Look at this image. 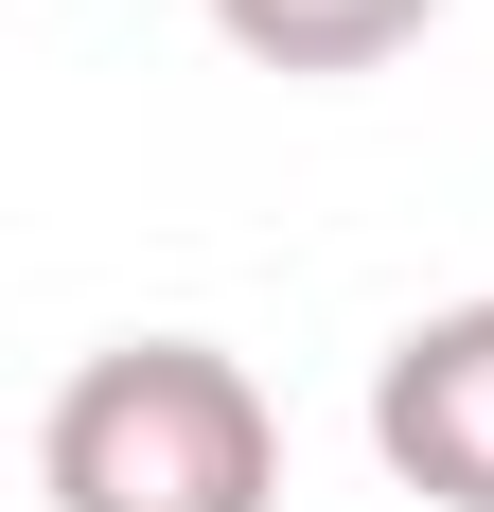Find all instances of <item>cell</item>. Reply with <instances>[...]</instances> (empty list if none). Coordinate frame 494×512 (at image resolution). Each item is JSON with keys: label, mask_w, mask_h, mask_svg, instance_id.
I'll list each match as a JSON object with an SVG mask.
<instances>
[{"label": "cell", "mask_w": 494, "mask_h": 512, "mask_svg": "<svg viewBox=\"0 0 494 512\" xmlns=\"http://www.w3.org/2000/svg\"><path fill=\"white\" fill-rule=\"evenodd\" d=\"M371 460L424 512H494V301H442L371 354Z\"/></svg>", "instance_id": "obj_2"}, {"label": "cell", "mask_w": 494, "mask_h": 512, "mask_svg": "<svg viewBox=\"0 0 494 512\" xmlns=\"http://www.w3.org/2000/svg\"><path fill=\"white\" fill-rule=\"evenodd\" d=\"M424 18H442V0H212V36H230L247 71H389Z\"/></svg>", "instance_id": "obj_3"}, {"label": "cell", "mask_w": 494, "mask_h": 512, "mask_svg": "<svg viewBox=\"0 0 494 512\" xmlns=\"http://www.w3.org/2000/svg\"><path fill=\"white\" fill-rule=\"evenodd\" d=\"M53 512H283V407L212 336H106L36 407Z\"/></svg>", "instance_id": "obj_1"}]
</instances>
